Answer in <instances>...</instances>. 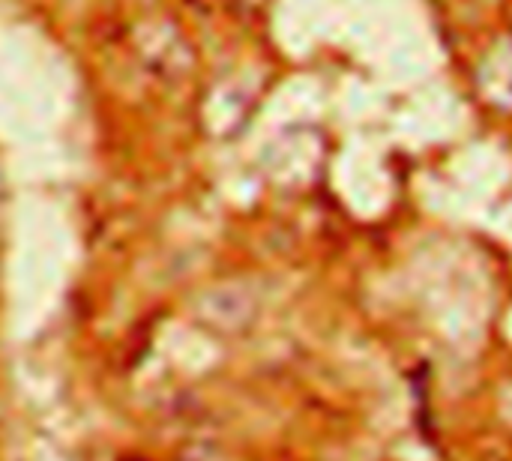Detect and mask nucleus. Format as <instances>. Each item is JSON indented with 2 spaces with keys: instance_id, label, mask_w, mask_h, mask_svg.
<instances>
[{
  "instance_id": "nucleus-1",
  "label": "nucleus",
  "mask_w": 512,
  "mask_h": 461,
  "mask_svg": "<svg viewBox=\"0 0 512 461\" xmlns=\"http://www.w3.org/2000/svg\"><path fill=\"white\" fill-rule=\"evenodd\" d=\"M477 90L492 108L512 114V39L495 42L483 54L477 66Z\"/></svg>"
}]
</instances>
